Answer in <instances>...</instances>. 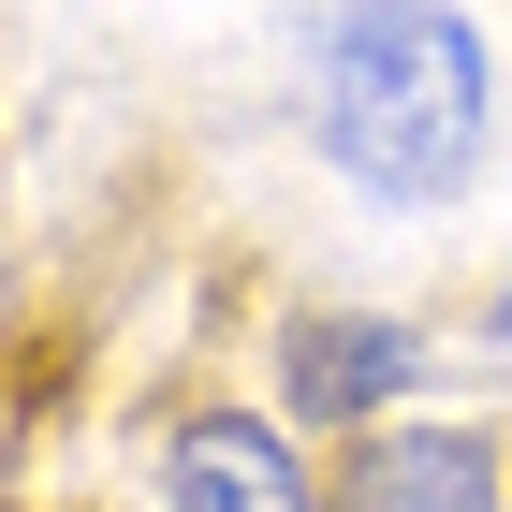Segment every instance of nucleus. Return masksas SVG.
<instances>
[{
	"instance_id": "nucleus-1",
	"label": "nucleus",
	"mask_w": 512,
	"mask_h": 512,
	"mask_svg": "<svg viewBox=\"0 0 512 512\" xmlns=\"http://www.w3.org/2000/svg\"><path fill=\"white\" fill-rule=\"evenodd\" d=\"M498 118V59L454 0H337L308 44V132L366 205H454Z\"/></svg>"
},
{
	"instance_id": "nucleus-6",
	"label": "nucleus",
	"mask_w": 512,
	"mask_h": 512,
	"mask_svg": "<svg viewBox=\"0 0 512 512\" xmlns=\"http://www.w3.org/2000/svg\"><path fill=\"white\" fill-rule=\"evenodd\" d=\"M0 454H15V395H0Z\"/></svg>"
},
{
	"instance_id": "nucleus-3",
	"label": "nucleus",
	"mask_w": 512,
	"mask_h": 512,
	"mask_svg": "<svg viewBox=\"0 0 512 512\" xmlns=\"http://www.w3.org/2000/svg\"><path fill=\"white\" fill-rule=\"evenodd\" d=\"M161 498L176 512H322V483L293 469V439L264 410H191L161 439Z\"/></svg>"
},
{
	"instance_id": "nucleus-5",
	"label": "nucleus",
	"mask_w": 512,
	"mask_h": 512,
	"mask_svg": "<svg viewBox=\"0 0 512 512\" xmlns=\"http://www.w3.org/2000/svg\"><path fill=\"white\" fill-rule=\"evenodd\" d=\"M483 322H498V352H512V293H498V308H483Z\"/></svg>"
},
{
	"instance_id": "nucleus-2",
	"label": "nucleus",
	"mask_w": 512,
	"mask_h": 512,
	"mask_svg": "<svg viewBox=\"0 0 512 512\" xmlns=\"http://www.w3.org/2000/svg\"><path fill=\"white\" fill-rule=\"evenodd\" d=\"M410 381H425V337H410L395 308H293L278 322V395H293L308 425L366 439V410H395Z\"/></svg>"
},
{
	"instance_id": "nucleus-4",
	"label": "nucleus",
	"mask_w": 512,
	"mask_h": 512,
	"mask_svg": "<svg viewBox=\"0 0 512 512\" xmlns=\"http://www.w3.org/2000/svg\"><path fill=\"white\" fill-rule=\"evenodd\" d=\"M337 512H498V454H483V425H381L352 439Z\"/></svg>"
}]
</instances>
